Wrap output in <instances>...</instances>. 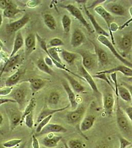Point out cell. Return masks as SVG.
<instances>
[{
  "label": "cell",
  "instance_id": "1",
  "mask_svg": "<svg viewBox=\"0 0 132 148\" xmlns=\"http://www.w3.org/2000/svg\"><path fill=\"white\" fill-rule=\"evenodd\" d=\"M116 123L119 130L124 137L130 142L132 140V123L119 104V97H117L116 110Z\"/></svg>",
  "mask_w": 132,
  "mask_h": 148
},
{
  "label": "cell",
  "instance_id": "2",
  "mask_svg": "<svg viewBox=\"0 0 132 148\" xmlns=\"http://www.w3.org/2000/svg\"><path fill=\"white\" fill-rule=\"evenodd\" d=\"M78 54L82 58V65L87 71H91L96 67L98 59L96 55L86 50H79Z\"/></svg>",
  "mask_w": 132,
  "mask_h": 148
},
{
  "label": "cell",
  "instance_id": "3",
  "mask_svg": "<svg viewBox=\"0 0 132 148\" xmlns=\"http://www.w3.org/2000/svg\"><path fill=\"white\" fill-rule=\"evenodd\" d=\"M67 11L71 14L72 16L75 17L76 19L79 21V22L81 23L87 29L88 31L90 33H93L94 32V30L92 29L90 26L89 25L88 22H87L86 19L82 14V12H81L78 8L76 7L75 5L69 4L67 5H65L63 7Z\"/></svg>",
  "mask_w": 132,
  "mask_h": 148
},
{
  "label": "cell",
  "instance_id": "4",
  "mask_svg": "<svg viewBox=\"0 0 132 148\" xmlns=\"http://www.w3.org/2000/svg\"><path fill=\"white\" fill-rule=\"evenodd\" d=\"M97 40L100 43L107 47L112 52V54L114 55L115 57L122 63H123L124 65L132 69V62L127 60L126 59H125L120 54H119L116 49V48H114L113 44H112L111 42H110L109 40H108L107 37L105 36H99L98 37Z\"/></svg>",
  "mask_w": 132,
  "mask_h": 148
},
{
  "label": "cell",
  "instance_id": "5",
  "mask_svg": "<svg viewBox=\"0 0 132 148\" xmlns=\"http://www.w3.org/2000/svg\"><path fill=\"white\" fill-rule=\"evenodd\" d=\"M86 108L83 105H79L75 110L70 111L66 116L67 122L70 124H76L80 123L86 112Z\"/></svg>",
  "mask_w": 132,
  "mask_h": 148
},
{
  "label": "cell",
  "instance_id": "6",
  "mask_svg": "<svg viewBox=\"0 0 132 148\" xmlns=\"http://www.w3.org/2000/svg\"><path fill=\"white\" fill-rule=\"evenodd\" d=\"M11 99L16 101L19 106V110H23L25 108L26 100V90L23 87L17 88L13 90L10 93Z\"/></svg>",
  "mask_w": 132,
  "mask_h": 148
},
{
  "label": "cell",
  "instance_id": "7",
  "mask_svg": "<svg viewBox=\"0 0 132 148\" xmlns=\"http://www.w3.org/2000/svg\"><path fill=\"white\" fill-rule=\"evenodd\" d=\"M29 16L26 14L20 19L6 24V31L8 34L17 33L29 23Z\"/></svg>",
  "mask_w": 132,
  "mask_h": 148
},
{
  "label": "cell",
  "instance_id": "8",
  "mask_svg": "<svg viewBox=\"0 0 132 148\" xmlns=\"http://www.w3.org/2000/svg\"><path fill=\"white\" fill-rule=\"evenodd\" d=\"M7 114L10 122V130L12 132L17 126L21 124L23 114L20 110L13 108L7 109Z\"/></svg>",
  "mask_w": 132,
  "mask_h": 148
},
{
  "label": "cell",
  "instance_id": "9",
  "mask_svg": "<svg viewBox=\"0 0 132 148\" xmlns=\"http://www.w3.org/2000/svg\"><path fill=\"white\" fill-rule=\"evenodd\" d=\"M114 97L112 92L106 91L103 94V105L105 113L110 116L113 112L114 106Z\"/></svg>",
  "mask_w": 132,
  "mask_h": 148
},
{
  "label": "cell",
  "instance_id": "10",
  "mask_svg": "<svg viewBox=\"0 0 132 148\" xmlns=\"http://www.w3.org/2000/svg\"><path fill=\"white\" fill-rule=\"evenodd\" d=\"M118 47L124 56L129 54L132 49V34L130 33L123 36L119 40Z\"/></svg>",
  "mask_w": 132,
  "mask_h": 148
},
{
  "label": "cell",
  "instance_id": "11",
  "mask_svg": "<svg viewBox=\"0 0 132 148\" xmlns=\"http://www.w3.org/2000/svg\"><path fill=\"white\" fill-rule=\"evenodd\" d=\"M78 73L79 75L83 78L84 81L87 82L88 84H89L91 88L93 90V91L97 94L100 93L96 84L94 82V80L93 79V77L89 74L88 71H87L84 68L82 65L79 66L78 67Z\"/></svg>",
  "mask_w": 132,
  "mask_h": 148
},
{
  "label": "cell",
  "instance_id": "12",
  "mask_svg": "<svg viewBox=\"0 0 132 148\" xmlns=\"http://www.w3.org/2000/svg\"><path fill=\"white\" fill-rule=\"evenodd\" d=\"M67 131L68 130L66 128L60 124L48 123L44 128H43L39 133L37 134L36 136H42L43 135H48L51 133L54 134L56 133H64L67 132Z\"/></svg>",
  "mask_w": 132,
  "mask_h": 148
},
{
  "label": "cell",
  "instance_id": "13",
  "mask_svg": "<svg viewBox=\"0 0 132 148\" xmlns=\"http://www.w3.org/2000/svg\"><path fill=\"white\" fill-rule=\"evenodd\" d=\"M89 41L94 47L95 54L96 55L98 61L100 64L102 66H105L107 65L109 62V58L107 52L100 47L94 41H92L91 40H89Z\"/></svg>",
  "mask_w": 132,
  "mask_h": 148
},
{
  "label": "cell",
  "instance_id": "14",
  "mask_svg": "<svg viewBox=\"0 0 132 148\" xmlns=\"http://www.w3.org/2000/svg\"><path fill=\"white\" fill-rule=\"evenodd\" d=\"M62 84L64 90L67 93L68 98L70 102V106L72 110H75L79 106L78 102L77 101V98L73 90H72V88L69 86L68 82L66 80L64 79L62 80Z\"/></svg>",
  "mask_w": 132,
  "mask_h": 148
},
{
  "label": "cell",
  "instance_id": "15",
  "mask_svg": "<svg viewBox=\"0 0 132 148\" xmlns=\"http://www.w3.org/2000/svg\"><path fill=\"white\" fill-rule=\"evenodd\" d=\"M84 8L85 11L86 13V15L88 17V19L90 21L91 23H92L93 25V27L94 28V30L96 31L97 34L99 35V36H105L106 37H108L109 36V34L106 32L103 27H101L99 23H97V21L95 19V17L94 16H93L92 14L90 12H89L88 9L86 7V5L85 4H84Z\"/></svg>",
  "mask_w": 132,
  "mask_h": 148
},
{
  "label": "cell",
  "instance_id": "16",
  "mask_svg": "<svg viewBox=\"0 0 132 148\" xmlns=\"http://www.w3.org/2000/svg\"><path fill=\"white\" fill-rule=\"evenodd\" d=\"M94 10L95 12L99 14L101 18H103V19L106 22L109 31L111 25L114 23V17L101 5L96 6L94 7Z\"/></svg>",
  "mask_w": 132,
  "mask_h": 148
},
{
  "label": "cell",
  "instance_id": "17",
  "mask_svg": "<svg viewBox=\"0 0 132 148\" xmlns=\"http://www.w3.org/2000/svg\"><path fill=\"white\" fill-rule=\"evenodd\" d=\"M62 139V137L55 136L54 134H48L40 140V143L47 148H54L57 147L59 143Z\"/></svg>",
  "mask_w": 132,
  "mask_h": 148
},
{
  "label": "cell",
  "instance_id": "18",
  "mask_svg": "<svg viewBox=\"0 0 132 148\" xmlns=\"http://www.w3.org/2000/svg\"><path fill=\"white\" fill-rule=\"evenodd\" d=\"M85 40V36L82 30L79 29H76L72 34L70 44L72 47L76 49L82 45Z\"/></svg>",
  "mask_w": 132,
  "mask_h": 148
},
{
  "label": "cell",
  "instance_id": "19",
  "mask_svg": "<svg viewBox=\"0 0 132 148\" xmlns=\"http://www.w3.org/2000/svg\"><path fill=\"white\" fill-rule=\"evenodd\" d=\"M104 8L111 14H112L121 16H127V12L125 8L117 3H108Z\"/></svg>",
  "mask_w": 132,
  "mask_h": 148
},
{
  "label": "cell",
  "instance_id": "20",
  "mask_svg": "<svg viewBox=\"0 0 132 148\" xmlns=\"http://www.w3.org/2000/svg\"><path fill=\"white\" fill-rule=\"evenodd\" d=\"M21 60V56L17 54L11 58H9L7 61L5 62L3 68L0 74V77H1L3 72H9L11 71L18 65Z\"/></svg>",
  "mask_w": 132,
  "mask_h": 148
},
{
  "label": "cell",
  "instance_id": "21",
  "mask_svg": "<svg viewBox=\"0 0 132 148\" xmlns=\"http://www.w3.org/2000/svg\"><path fill=\"white\" fill-rule=\"evenodd\" d=\"M25 10L18 8L16 4L11 1L7 8L3 10V16L5 18H14L17 14L24 12Z\"/></svg>",
  "mask_w": 132,
  "mask_h": 148
},
{
  "label": "cell",
  "instance_id": "22",
  "mask_svg": "<svg viewBox=\"0 0 132 148\" xmlns=\"http://www.w3.org/2000/svg\"><path fill=\"white\" fill-rule=\"evenodd\" d=\"M70 105H68L64 107L61 108L59 109H53L48 108H44L41 110L39 114L37 117L36 122L39 123L40 121H42L44 118L48 117L49 116L54 115V114L57 112H59L61 111H64L65 110L68 109L70 107Z\"/></svg>",
  "mask_w": 132,
  "mask_h": 148
},
{
  "label": "cell",
  "instance_id": "23",
  "mask_svg": "<svg viewBox=\"0 0 132 148\" xmlns=\"http://www.w3.org/2000/svg\"><path fill=\"white\" fill-rule=\"evenodd\" d=\"M63 73L64 77L68 80V82H69L73 90L75 92L77 93H81L84 92L85 90L84 87L73 76H72L70 74L65 71H63Z\"/></svg>",
  "mask_w": 132,
  "mask_h": 148
},
{
  "label": "cell",
  "instance_id": "24",
  "mask_svg": "<svg viewBox=\"0 0 132 148\" xmlns=\"http://www.w3.org/2000/svg\"><path fill=\"white\" fill-rule=\"evenodd\" d=\"M117 72H120L127 77H132V69L125 66V65H119L114 68L98 72V73H103V74H106L107 75V74L116 73Z\"/></svg>",
  "mask_w": 132,
  "mask_h": 148
},
{
  "label": "cell",
  "instance_id": "25",
  "mask_svg": "<svg viewBox=\"0 0 132 148\" xmlns=\"http://www.w3.org/2000/svg\"><path fill=\"white\" fill-rule=\"evenodd\" d=\"M27 82L29 84L30 88L33 93L38 92L44 87L46 84L47 81L41 78H32L28 79Z\"/></svg>",
  "mask_w": 132,
  "mask_h": 148
},
{
  "label": "cell",
  "instance_id": "26",
  "mask_svg": "<svg viewBox=\"0 0 132 148\" xmlns=\"http://www.w3.org/2000/svg\"><path fill=\"white\" fill-rule=\"evenodd\" d=\"M36 35L31 33L27 36L24 40V44L25 46L26 54L27 55H29L35 50L36 47Z\"/></svg>",
  "mask_w": 132,
  "mask_h": 148
},
{
  "label": "cell",
  "instance_id": "27",
  "mask_svg": "<svg viewBox=\"0 0 132 148\" xmlns=\"http://www.w3.org/2000/svg\"><path fill=\"white\" fill-rule=\"evenodd\" d=\"M96 120L95 116L92 115H88L86 116L83 119L81 125L80 130L82 132H86L92 128Z\"/></svg>",
  "mask_w": 132,
  "mask_h": 148
},
{
  "label": "cell",
  "instance_id": "28",
  "mask_svg": "<svg viewBox=\"0 0 132 148\" xmlns=\"http://www.w3.org/2000/svg\"><path fill=\"white\" fill-rule=\"evenodd\" d=\"M24 44V39L22 33L20 31H18V32L17 33L14 39L13 48L11 54L10 55V58H11L12 56H15L17 52L23 47Z\"/></svg>",
  "mask_w": 132,
  "mask_h": 148
},
{
  "label": "cell",
  "instance_id": "29",
  "mask_svg": "<svg viewBox=\"0 0 132 148\" xmlns=\"http://www.w3.org/2000/svg\"><path fill=\"white\" fill-rule=\"evenodd\" d=\"M23 73V71H22V69H18L15 73L10 75L6 80L5 82L6 87H13L14 86L16 85L20 80Z\"/></svg>",
  "mask_w": 132,
  "mask_h": 148
},
{
  "label": "cell",
  "instance_id": "30",
  "mask_svg": "<svg viewBox=\"0 0 132 148\" xmlns=\"http://www.w3.org/2000/svg\"><path fill=\"white\" fill-rule=\"evenodd\" d=\"M36 66L38 69L41 71L43 72V73H46L51 76L54 75L55 73L54 71L51 68H50V67L46 63L44 59L42 58L38 59L36 62Z\"/></svg>",
  "mask_w": 132,
  "mask_h": 148
},
{
  "label": "cell",
  "instance_id": "31",
  "mask_svg": "<svg viewBox=\"0 0 132 148\" xmlns=\"http://www.w3.org/2000/svg\"><path fill=\"white\" fill-rule=\"evenodd\" d=\"M61 54L63 60L68 64L71 65L78 58V54L75 53L68 51L65 49L61 50Z\"/></svg>",
  "mask_w": 132,
  "mask_h": 148
},
{
  "label": "cell",
  "instance_id": "32",
  "mask_svg": "<svg viewBox=\"0 0 132 148\" xmlns=\"http://www.w3.org/2000/svg\"><path fill=\"white\" fill-rule=\"evenodd\" d=\"M44 23L49 29L52 31L55 30L56 29V22L54 17L50 14H46L43 16Z\"/></svg>",
  "mask_w": 132,
  "mask_h": 148
},
{
  "label": "cell",
  "instance_id": "33",
  "mask_svg": "<svg viewBox=\"0 0 132 148\" xmlns=\"http://www.w3.org/2000/svg\"><path fill=\"white\" fill-rule=\"evenodd\" d=\"M36 106V98L33 97L30 100L29 103L24 109V111L22 116L21 123H23V122L24 121L25 117L27 115H29V114L33 112L34 110H35Z\"/></svg>",
  "mask_w": 132,
  "mask_h": 148
},
{
  "label": "cell",
  "instance_id": "34",
  "mask_svg": "<svg viewBox=\"0 0 132 148\" xmlns=\"http://www.w3.org/2000/svg\"><path fill=\"white\" fill-rule=\"evenodd\" d=\"M118 94L123 100L127 103L132 102V98L129 90L122 85H118Z\"/></svg>",
  "mask_w": 132,
  "mask_h": 148
},
{
  "label": "cell",
  "instance_id": "35",
  "mask_svg": "<svg viewBox=\"0 0 132 148\" xmlns=\"http://www.w3.org/2000/svg\"><path fill=\"white\" fill-rule=\"evenodd\" d=\"M60 96L58 92L53 91L49 95L48 98V103L50 106H55L58 103Z\"/></svg>",
  "mask_w": 132,
  "mask_h": 148
},
{
  "label": "cell",
  "instance_id": "36",
  "mask_svg": "<svg viewBox=\"0 0 132 148\" xmlns=\"http://www.w3.org/2000/svg\"><path fill=\"white\" fill-rule=\"evenodd\" d=\"M62 23L63 27V31L65 33H69L71 27L72 20L68 15L64 14L62 19Z\"/></svg>",
  "mask_w": 132,
  "mask_h": 148
},
{
  "label": "cell",
  "instance_id": "37",
  "mask_svg": "<svg viewBox=\"0 0 132 148\" xmlns=\"http://www.w3.org/2000/svg\"><path fill=\"white\" fill-rule=\"evenodd\" d=\"M69 148H85V145L82 141L79 139H74L68 141L67 143Z\"/></svg>",
  "mask_w": 132,
  "mask_h": 148
},
{
  "label": "cell",
  "instance_id": "38",
  "mask_svg": "<svg viewBox=\"0 0 132 148\" xmlns=\"http://www.w3.org/2000/svg\"><path fill=\"white\" fill-rule=\"evenodd\" d=\"M64 45V43L62 40L58 38H54L49 41L47 44V48H56Z\"/></svg>",
  "mask_w": 132,
  "mask_h": 148
},
{
  "label": "cell",
  "instance_id": "39",
  "mask_svg": "<svg viewBox=\"0 0 132 148\" xmlns=\"http://www.w3.org/2000/svg\"><path fill=\"white\" fill-rule=\"evenodd\" d=\"M22 140L21 139H14L12 140H8L3 143V147L5 148H12L18 146L22 143Z\"/></svg>",
  "mask_w": 132,
  "mask_h": 148
},
{
  "label": "cell",
  "instance_id": "40",
  "mask_svg": "<svg viewBox=\"0 0 132 148\" xmlns=\"http://www.w3.org/2000/svg\"><path fill=\"white\" fill-rule=\"evenodd\" d=\"M93 77L96 78L101 79V80L105 81L109 86L110 87L112 88V90H113L114 91H115L114 87L113 85L111 84L110 81L109 80L107 76V74H103V73H99L97 72L95 74V75H93Z\"/></svg>",
  "mask_w": 132,
  "mask_h": 148
},
{
  "label": "cell",
  "instance_id": "41",
  "mask_svg": "<svg viewBox=\"0 0 132 148\" xmlns=\"http://www.w3.org/2000/svg\"><path fill=\"white\" fill-rule=\"evenodd\" d=\"M53 115L49 116L48 117L44 118V119L40 122L37 126V128L36 129V132L37 134L39 133L42 131L43 128H44L49 123V122H50V120L51 119Z\"/></svg>",
  "mask_w": 132,
  "mask_h": 148
},
{
  "label": "cell",
  "instance_id": "42",
  "mask_svg": "<svg viewBox=\"0 0 132 148\" xmlns=\"http://www.w3.org/2000/svg\"><path fill=\"white\" fill-rule=\"evenodd\" d=\"M26 125L30 129H32L34 126V121L33 112L29 114V115L25 117L24 119Z\"/></svg>",
  "mask_w": 132,
  "mask_h": 148
},
{
  "label": "cell",
  "instance_id": "43",
  "mask_svg": "<svg viewBox=\"0 0 132 148\" xmlns=\"http://www.w3.org/2000/svg\"><path fill=\"white\" fill-rule=\"evenodd\" d=\"M119 142H120L119 148H127V147L131 143V142H130L122 136H119Z\"/></svg>",
  "mask_w": 132,
  "mask_h": 148
},
{
  "label": "cell",
  "instance_id": "44",
  "mask_svg": "<svg viewBox=\"0 0 132 148\" xmlns=\"http://www.w3.org/2000/svg\"><path fill=\"white\" fill-rule=\"evenodd\" d=\"M111 77L112 81L113 82L114 85V89H115V93L117 97H119V94H118V84L117 82V74L116 73H113L111 74Z\"/></svg>",
  "mask_w": 132,
  "mask_h": 148
},
{
  "label": "cell",
  "instance_id": "45",
  "mask_svg": "<svg viewBox=\"0 0 132 148\" xmlns=\"http://www.w3.org/2000/svg\"><path fill=\"white\" fill-rule=\"evenodd\" d=\"M13 90V87H5L0 88V96H6L10 94L12 90Z\"/></svg>",
  "mask_w": 132,
  "mask_h": 148
},
{
  "label": "cell",
  "instance_id": "46",
  "mask_svg": "<svg viewBox=\"0 0 132 148\" xmlns=\"http://www.w3.org/2000/svg\"><path fill=\"white\" fill-rule=\"evenodd\" d=\"M11 1H12L10 0H0V9L4 10L10 5Z\"/></svg>",
  "mask_w": 132,
  "mask_h": 148
},
{
  "label": "cell",
  "instance_id": "47",
  "mask_svg": "<svg viewBox=\"0 0 132 148\" xmlns=\"http://www.w3.org/2000/svg\"><path fill=\"white\" fill-rule=\"evenodd\" d=\"M124 112L132 123V106H129L126 108Z\"/></svg>",
  "mask_w": 132,
  "mask_h": 148
},
{
  "label": "cell",
  "instance_id": "48",
  "mask_svg": "<svg viewBox=\"0 0 132 148\" xmlns=\"http://www.w3.org/2000/svg\"><path fill=\"white\" fill-rule=\"evenodd\" d=\"M32 146L33 148H40L39 142L35 135L32 136Z\"/></svg>",
  "mask_w": 132,
  "mask_h": 148
},
{
  "label": "cell",
  "instance_id": "49",
  "mask_svg": "<svg viewBox=\"0 0 132 148\" xmlns=\"http://www.w3.org/2000/svg\"><path fill=\"white\" fill-rule=\"evenodd\" d=\"M40 1H29L27 3V6L29 8L36 7L40 3Z\"/></svg>",
  "mask_w": 132,
  "mask_h": 148
},
{
  "label": "cell",
  "instance_id": "50",
  "mask_svg": "<svg viewBox=\"0 0 132 148\" xmlns=\"http://www.w3.org/2000/svg\"><path fill=\"white\" fill-rule=\"evenodd\" d=\"M16 103V101L11 98H0V106L6 103Z\"/></svg>",
  "mask_w": 132,
  "mask_h": 148
},
{
  "label": "cell",
  "instance_id": "51",
  "mask_svg": "<svg viewBox=\"0 0 132 148\" xmlns=\"http://www.w3.org/2000/svg\"><path fill=\"white\" fill-rule=\"evenodd\" d=\"M121 85L127 88V90H129V92L130 95H131V96L132 101V85H131V84H127V82H123Z\"/></svg>",
  "mask_w": 132,
  "mask_h": 148
},
{
  "label": "cell",
  "instance_id": "52",
  "mask_svg": "<svg viewBox=\"0 0 132 148\" xmlns=\"http://www.w3.org/2000/svg\"><path fill=\"white\" fill-rule=\"evenodd\" d=\"M3 117L1 113L0 112V127L3 123Z\"/></svg>",
  "mask_w": 132,
  "mask_h": 148
},
{
  "label": "cell",
  "instance_id": "53",
  "mask_svg": "<svg viewBox=\"0 0 132 148\" xmlns=\"http://www.w3.org/2000/svg\"><path fill=\"white\" fill-rule=\"evenodd\" d=\"M3 16L0 13V27H1V25L3 24Z\"/></svg>",
  "mask_w": 132,
  "mask_h": 148
},
{
  "label": "cell",
  "instance_id": "54",
  "mask_svg": "<svg viewBox=\"0 0 132 148\" xmlns=\"http://www.w3.org/2000/svg\"><path fill=\"white\" fill-rule=\"evenodd\" d=\"M107 148V146L106 145H98V146H97L95 148Z\"/></svg>",
  "mask_w": 132,
  "mask_h": 148
},
{
  "label": "cell",
  "instance_id": "55",
  "mask_svg": "<svg viewBox=\"0 0 132 148\" xmlns=\"http://www.w3.org/2000/svg\"><path fill=\"white\" fill-rule=\"evenodd\" d=\"M127 79L129 82H132V77H127Z\"/></svg>",
  "mask_w": 132,
  "mask_h": 148
},
{
  "label": "cell",
  "instance_id": "56",
  "mask_svg": "<svg viewBox=\"0 0 132 148\" xmlns=\"http://www.w3.org/2000/svg\"><path fill=\"white\" fill-rule=\"evenodd\" d=\"M129 11L130 13L131 14V16H132V7L130 8ZM131 18H132V17Z\"/></svg>",
  "mask_w": 132,
  "mask_h": 148
},
{
  "label": "cell",
  "instance_id": "57",
  "mask_svg": "<svg viewBox=\"0 0 132 148\" xmlns=\"http://www.w3.org/2000/svg\"><path fill=\"white\" fill-rule=\"evenodd\" d=\"M132 148V143H131L127 147V148Z\"/></svg>",
  "mask_w": 132,
  "mask_h": 148
},
{
  "label": "cell",
  "instance_id": "58",
  "mask_svg": "<svg viewBox=\"0 0 132 148\" xmlns=\"http://www.w3.org/2000/svg\"><path fill=\"white\" fill-rule=\"evenodd\" d=\"M1 61V56H0V62Z\"/></svg>",
  "mask_w": 132,
  "mask_h": 148
},
{
  "label": "cell",
  "instance_id": "59",
  "mask_svg": "<svg viewBox=\"0 0 132 148\" xmlns=\"http://www.w3.org/2000/svg\"><path fill=\"white\" fill-rule=\"evenodd\" d=\"M107 148H108V147H107Z\"/></svg>",
  "mask_w": 132,
  "mask_h": 148
},
{
  "label": "cell",
  "instance_id": "60",
  "mask_svg": "<svg viewBox=\"0 0 132 148\" xmlns=\"http://www.w3.org/2000/svg\"></svg>",
  "mask_w": 132,
  "mask_h": 148
}]
</instances>
